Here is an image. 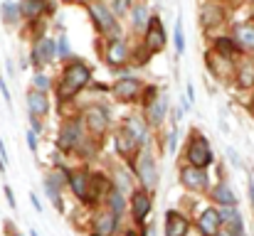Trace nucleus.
Instances as JSON below:
<instances>
[{"label": "nucleus", "instance_id": "58836bf2", "mask_svg": "<svg viewBox=\"0 0 254 236\" xmlns=\"http://www.w3.org/2000/svg\"><path fill=\"white\" fill-rule=\"evenodd\" d=\"M5 197H7L10 207H15V197H12V189H10V187H5Z\"/></svg>", "mask_w": 254, "mask_h": 236}, {"label": "nucleus", "instance_id": "6ab92c4d", "mask_svg": "<svg viewBox=\"0 0 254 236\" xmlns=\"http://www.w3.org/2000/svg\"><path fill=\"white\" fill-rule=\"evenodd\" d=\"M166 108H168V101L166 96H156L148 101V121L151 123H161L166 118Z\"/></svg>", "mask_w": 254, "mask_h": 236}, {"label": "nucleus", "instance_id": "bb28decb", "mask_svg": "<svg viewBox=\"0 0 254 236\" xmlns=\"http://www.w3.org/2000/svg\"><path fill=\"white\" fill-rule=\"evenodd\" d=\"M173 42H175V49H178V54H183V52H185V37H183V22H180V20L175 22Z\"/></svg>", "mask_w": 254, "mask_h": 236}, {"label": "nucleus", "instance_id": "a878e982", "mask_svg": "<svg viewBox=\"0 0 254 236\" xmlns=\"http://www.w3.org/2000/svg\"><path fill=\"white\" fill-rule=\"evenodd\" d=\"M20 12L25 15V17H37L40 12H42V0H25L22 5H20Z\"/></svg>", "mask_w": 254, "mask_h": 236}, {"label": "nucleus", "instance_id": "79ce46f5", "mask_svg": "<svg viewBox=\"0 0 254 236\" xmlns=\"http://www.w3.org/2000/svg\"><path fill=\"white\" fill-rule=\"evenodd\" d=\"M250 197H252V204H254V177H250Z\"/></svg>", "mask_w": 254, "mask_h": 236}, {"label": "nucleus", "instance_id": "c9c22d12", "mask_svg": "<svg viewBox=\"0 0 254 236\" xmlns=\"http://www.w3.org/2000/svg\"><path fill=\"white\" fill-rule=\"evenodd\" d=\"M0 91H2V98H5V101H10V91H7V84H5V79H0Z\"/></svg>", "mask_w": 254, "mask_h": 236}, {"label": "nucleus", "instance_id": "cd10ccee", "mask_svg": "<svg viewBox=\"0 0 254 236\" xmlns=\"http://www.w3.org/2000/svg\"><path fill=\"white\" fill-rule=\"evenodd\" d=\"M215 47H217V52H220L225 59H230V54L235 52V42H232V40H227V37H220Z\"/></svg>", "mask_w": 254, "mask_h": 236}, {"label": "nucleus", "instance_id": "f03ea898", "mask_svg": "<svg viewBox=\"0 0 254 236\" xmlns=\"http://www.w3.org/2000/svg\"><path fill=\"white\" fill-rule=\"evenodd\" d=\"M185 157H188V162L192 167H202L205 170L212 162V148L200 133H192V138H190V143L185 148Z\"/></svg>", "mask_w": 254, "mask_h": 236}, {"label": "nucleus", "instance_id": "b1692460", "mask_svg": "<svg viewBox=\"0 0 254 236\" xmlns=\"http://www.w3.org/2000/svg\"><path fill=\"white\" fill-rule=\"evenodd\" d=\"M45 192H47V197L55 202V207L57 209H62V199H60V180L52 175V180H45Z\"/></svg>", "mask_w": 254, "mask_h": 236}, {"label": "nucleus", "instance_id": "ea45409f", "mask_svg": "<svg viewBox=\"0 0 254 236\" xmlns=\"http://www.w3.org/2000/svg\"><path fill=\"white\" fill-rule=\"evenodd\" d=\"M30 202H32V207H35L37 212H42V204H40V199H37L35 194H30Z\"/></svg>", "mask_w": 254, "mask_h": 236}, {"label": "nucleus", "instance_id": "e433bc0d", "mask_svg": "<svg viewBox=\"0 0 254 236\" xmlns=\"http://www.w3.org/2000/svg\"><path fill=\"white\" fill-rule=\"evenodd\" d=\"M60 54H62V57H67V54H69V47H67V40H60Z\"/></svg>", "mask_w": 254, "mask_h": 236}, {"label": "nucleus", "instance_id": "72a5a7b5", "mask_svg": "<svg viewBox=\"0 0 254 236\" xmlns=\"http://www.w3.org/2000/svg\"><path fill=\"white\" fill-rule=\"evenodd\" d=\"M227 157L232 160V165H235V167H242V162H240V157H237V153H235L232 148H227Z\"/></svg>", "mask_w": 254, "mask_h": 236}, {"label": "nucleus", "instance_id": "412c9836", "mask_svg": "<svg viewBox=\"0 0 254 236\" xmlns=\"http://www.w3.org/2000/svg\"><path fill=\"white\" fill-rule=\"evenodd\" d=\"M96 234L99 236H111L114 234V229H116V214L111 212V214H101L99 219H96Z\"/></svg>", "mask_w": 254, "mask_h": 236}, {"label": "nucleus", "instance_id": "f704fd0d", "mask_svg": "<svg viewBox=\"0 0 254 236\" xmlns=\"http://www.w3.org/2000/svg\"><path fill=\"white\" fill-rule=\"evenodd\" d=\"M175 143H178V131H173L168 136V148H170V153L175 150Z\"/></svg>", "mask_w": 254, "mask_h": 236}, {"label": "nucleus", "instance_id": "473e14b6", "mask_svg": "<svg viewBox=\"0 0 254 236\" xmlns=\"http://www.w3.org/2000/svg\"><path fill=\"white\" fill-rule=\"evenodd\" d=\"M27 145H30V150H32V153L37 150V136H35L32 131H27Z\"/></svg>", "mask_w": 254, "mask_h": 236}, {"label": "nucleus", "instance_id": "9b49d317", "mask_svg": "<svg viewBox=\"0 0 254 236\" xmlns=\"http://www.w3.org/2000/svg\"><path fill=\"white\" fill-rule=\"evenodd\" d=\"M126 59H128V47H126V42H124V40H111V42H109V49H106V62H109L111 67H121V64H126Z\"/></svg>", "mask_w": 254, "mask_h": 236}, {"label": "nucleus", "instance_id": "ddd939ff", "mask_svg": "<svg viewBox=\"0 0 254 236\" xmlns=\"http://www.w3.org/2000/svg\"><path fill=\"white\" fill-rule=\"evenodd\" d=\"M138 89H141L138 79H119V81L114 84V96H116L119 101H131V98H136Z\"/></svg>", "mask_w": 254, "mask_h": 236}, {"label": "nucleus", "instance_id": "7ed1b4c3", "mask_svg": "<svg viewBox=\"0 0 254 236\" xmlns=\"http://www.w3.org/2000/svg\"><path fill=\"white\" fill-rule=\"evenodd\" d=\"M146 47H148V52H161L166 47V30L156 15H151L148 25H146Z\"/></svg>", "mask_w": 254, "mask_h": 236}, {"label": "nucleus", "instance_id": "4c0bfd02", "mask_svg": "<svg viewBox=\"0 0 254 236\" xmlns=\"http://www.w3.org/2000/svg\"><path fill=\"white\" fill-rule=\"evenodd\" d=\"M185 96H188V103H192V101H195V89H192L190 84H188V89H185Z\"/></svg>", "mask_w": 254, "mask_h": 236}, {"label": "nucleus", "instance_id": "7c9ffc66", "mask_svg": "<svg viewBox=\"0 0 254 236\" xmlns=\"http://www.w3.org/2000/svg\"><path fill=\"white\" fill-rule=\"evenodd\" d=\"M35 86H37L40 91H47V89H50V79L45 77V74H37V77H35Z\"/></svg>", "mask_w": 254, "mask_h": 236}, {"label": "nucleus", "instance_id": "a18cd8bd", "mask_svg": "<svg viewBox=\"0 0 254 236\" xmlns=\"http://www.w3.org/2000/svg\"><path fill=\"white\" fill-rule=\"evenodd\" d=\"M128 236H138V234H136V232H128Z\"/></svg>", "mask_w": 254, "mask_h": 236}, {"label": "nucleus", "instance_id": "dca6fc26", "mask_svg": "<svg viewBox=\"0 0 254 236\" xmlns=\"http://www.w3.org/2000/svg\"><path fill=\"white\" fill-rule=\"evenodd\" d=\"M27 108H30L32 116H47L50 101H47V96L42 91H30L27 94Z\"/></svg>", "mask_w": 254, "mask_h": 236}, {"label": "nucleus", "instance_id": "4468645a", "mask_svg": "<svg viewBox=\"0 0 254 236\" xmlns=\"http://www.w3.org/2000/svg\"><path fill=\"white\" fill-rule=\"evenodd\" d=\"M188 219L178 212H166V236H185L188 234Z\"/></svg>", "mask_w": 254, "mask_h": 236}, {"label": "nucleus", "instance_id": "f3484780", "mask_svg": "<svg viewBox=\"0 0 254 236\" xmlns=\"http://www.w3.org/2000/svg\"><path fill=\"white\" fill-rule=\"evenodd\" d=\"M210 197H212L215 202H220L222 207H227V204H237V197H235V192H232V187H230L227 182L215 185L212 192H210Z\"/></svg>", "mask_w": 254, "mask_h": 236}, {"label": "nucleus", "instance_id": "a211bd4d", "mask_svg": "<svg viewBox=\"0 0 254 236\" xmlns=\"http://www.w3.org/2000/svg\"><path fill=\"white\" fill-rule=\"evenodd\" d=\"M235 42L242 49L254 52V25H237L235 27Z\"/></svg>", "mask_w": 254, "mask_h": 236}, {"label": "nucleus", "instance_id": "1a4fd4ad", "mask_svg": "<svg viewBox=\"0 0 254 236\" xmlns=\"http://www.w3.org/2000/svg\"><path fill=\"white\" fill-rule=\"evenodd\" d=\"M82 138V131H79V123L77 121H67L60 131V148L62 150H72Z\"/></svg>", "mask_w": 254, "mask_h": 236}, {"label": "nucleus", "instance_id": "6e6552de", "mask_svg": "<svg viewBox=\"0 0 254 236\" xmlns=\"http://www.w3.org/2000/svg\"><path fill=\"white\" fill-rule=\"evenodd\" d=\"M131 207H133V217H136L138 222H143L146 214H148L151 207H153V199H151L148 189H136V192L131 194Z\"/></svg>", "mask_w": 254, "mask_h": 236}, {"label": "nucleus", "instance_id": "2f4dec72", "mask_svg": "<svg viewBox=\"0 0 254 236\" xmlns=\"http://www.w3.org/2000/svg\"><path fill=\"white\" fill-rule=\"evenodd\" d=\"M111 7H114V12H126L128 10V0H111Z\"/></svg>", "mask_w": 254, "mask_h": 236}, {"label": "nucleus", "instance_id": "9d476101", "mask_svg": "<svg viewBox=\"0 0 254 236\" xmlns=\"http://www.w3.org/2000/svg\"><path fill=\"white\" fill-rule=\"evenodd\" d=\"M91 17H96V25L104 30V32H111V30H116V20H114V15H111V10L106 7V5H101V2H91Z\"/></svg>", "mask_w": 254, "mask_h": 236}, {"label": "nucleus", "instance_id": "0eeeda50", "mask_svg": "<svg viewBox=\"0 0 254 236\" xmlns=\"http://www.w3.org/2000/svg\"><path fill=\"white\" fill-rule=\"evenodd\" d=\"M86 123L91 133H104L109 128V111L104 106H91L86 111Z\"/></svg>", "mask_w": 254, "mask_h": 236}, {"label": "nucleus", "instance_id": "c03bdc74", "mask_svg": "<svg viewBox=\"0 0 254 236\" xmlns=\"http://www.w3.org/2000/svg\"><path fill=\"white\" fill-rule=\"evenodd\" d=\"M30 236H40V234H37V232H35V229H32V232H30Z\"/></svg>", "mask_w": 254, "mask_h": 236}, {"label": "nucleus", "instance_id": "c756f323", "mask_svg": "<svg viewBox=\"0 0 254 236\" xmlns=\"http://www.w3.org/2000/svg\"><path fill=\"white\" fill-rule=\"evenodd\" d=\"M111 207H114V214H116V217L124 212V199H121V194H119V192H114V194H111Z\"/></svg>", "mask_w": 254, "mask_h": 236}, {"label": "nucleus", "instance_id": "5701e85b", "mask_svg": "<svg viewBox=\"0 0 254 236\" xmlns=\"http://www.w3.org/2000/svg\"><path fill=\"white\" fill-rule=\"evenodd\" d=\"M148 17H151V12H148L146 5H136V7L131 10V20H133V27H136V30L146 27V25H148Z\"/></svg>", "mask_w": 254, "mask_h": 236}, {"label": "nucleus", "instance_id": "f257e3e1", "mask_svg": "<svg viewBox=\"0 0 254 236\" xmlns=\"http://www.w3.org/2000/svg\"><path fill=\"white\" fill-rule=\"evenodd\" d=\"M89 79H91L89 67H84L82 62H74V64L64 72V79H62L60 89H57L60 101H69L72 96H77V94L86 86V81H89Z\"/></svg>", "mask_w": 254, "mask_h": 236}, {"label": "nucleus", "instance_id": "4be33fe9", "mask_svg": "<svg viewBox=\"0 0 254 236\" xmlns=\"http://www.w3.org/2000/svg\"><path fill=\"white\" fill-rule=\"evenodd\" d=\"M136 148H138V143H136L128 133H119V136H116V150L124 157H131V153H133Z\"/></svg>", "mask_w": 254, "mask_h": 236}, {"label": "nucleus", "instance_id": "20e7f679", "mask_svg": "<svg viewBox=\"0 0 254 236\" xmlns=\"http://www.w3.org/2000/svg\"><path fill=\"white\" fill-rule=\"evenodd\" d=\"M138 177H141L146 189H156V185H158V167H156V162H153L151 155H141V160H138Z\"/></svg>", "mask_w": 254, "mask_h": 236}, {"label": "nucleus", "instance_id": "37998d69", "mask_svg": "<svg viewBox=\"0 0 254 236\" xmlns=\"http://www.w3.org/2000/svg\"><path fill=\"white\" fill-rule=\"evenodd\" d=\"M146 236H156V227H153V224H151V227L146 229Z\"/></svg>", "mask_w": 254, "mask_h": 236}, {"label": "nucleus", "instance_id": "39448f33", "mask_svg": "<svg viewBox=\"0 0 254 236\" xmlns=\"http://www.w3.org/2000/svg\"><path fill=\"white\" fill-rule=\"evenodd\" d=\"M180 180H183V185H185L188 189H192V192H200V189L207 187V175H205L202 167H192V165H190V167H183Z\"/></svg>", "mask_w": 254, "mask_h": 236}, {"label": "nucleus", "instance_id": "49530a36", "mask_svg": "<svg viewBox=\"0 0 254 236\" xmlns=\"http://www.w3.org/2000/svg\"><path fill=\"white\" fill-rule=\"evenodd\" d=\"M94 236H99V234H94Z\"/></svg>", "mask_w": 254, "mask_h": 236}, {"label": "nucleus", "instance_id": "423d86ee", "mask_svg": "<svg viewBox=\"0 0 254 236\" xmlns=\"http://www.w3.org/2000/svg\"><path fill=\"white\" fill-rule=\"evenodd\" d=\"M55 54H57V42L52 37H42L32 49V62L35 64H50L55 59Z\"/></svg>", "mask_w": 254, "mask_h": 236}, {"label": "nucleus", "instance_id": "f8f14e48", "mask_svg": "<svg viewBox=\"0 0 254 236\" xmlns=\"http://www.w3.org/2000/svg\"><path fill=\"white\" fill-rule=\"evenodd\" d=\"M124 128H126V133H128L138 145H146V143H148V128H146V123H143L141 118L128 116V118L124 121Z\"/></svg>", "mask_w": 254, "mask_h": 236}, {"label": "nucleus", "instance_id": "a19ab883", "mask_svg": "<svg viewBox=\"0 0 254 236\" xmlns=\"http://www.w3.org/2000/svg\"><path fill=\"white\" fill-rule=\"evenodd\" d=\"M215 236H242V234H237V232H232V229L227 227L225 232H217V234H215Z\"/></svg>", "mask_w": 254, "mask_h": 236}, {"label": "nucleus", "instance_id": "2eb2a0df", "mask_svg": "<svg viewBox=\"0 0 254 236\" xmlns=\"http://www.w3.org/2000/svg\"><path fill=\"white\" fill-rule=\"evenodd\" d=\"M220 214L215 212V209H205L202 214H200V219H197V227H200V232L202 236H215L220 232Z\"/></svg>", "mask_w": 254, "mask_h": 236}, {"label": "nucleus", "instance_id": "aec40b11", "mask_svg": "<svg viewBox=\"0 0 254 236\" xmlns=\"http://www.w3.org/2000/svg\"><path fill=\"white\" fill-rule=\"evenodd\" d=\"M69 187L74 189V194L79 199H89V177L84 172H72L69 175Z\"/></svg>", "mask_w": 254, "mask_h": 236}, {"label": "nucleus", "instance_id": "393cba45", "mask_svg": "<svg viewBox=\"0 0 254 236\" xmlns=\"http://www.w3.org/2000/svg\"><path fill=\"white\" fill-rule=\"evenodd\" d=\"M0 12H2V20H5V22H17V17H20V7H17L12 0H2Z\"/></svg>", "mask_w": 254, "mask_h": 236}, {"label": "nucleus", "instance_id": "c85d7f7f", "mask_svg": "<svg viewBox=\"0 0 254 236\" xmlns=\"http://www.w3.org/2000/svg\"><path fill=\"white\" fill-rule=\"evenodd\" d=\"M254 84V67L245 64L242 72H240V86H252Z\"/></svg>", "mask_w": 254, "mask_h": 236}]
</instances>
